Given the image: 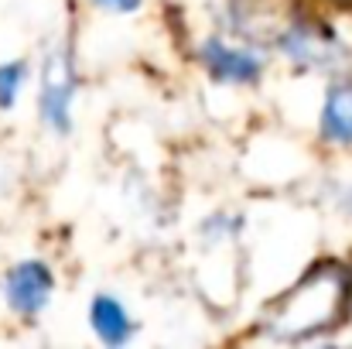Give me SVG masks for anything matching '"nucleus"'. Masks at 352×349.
<instances>
[{"instance_id": "2", "label": "nucleus", "mask_w": 352, "mask_h": 349, "mask_svg": "<svg viewBox=\"0 0 352 349\" xmlns=\"http://www.w3.org/2000/svg\"><path fill=\"white\" fill-rule=\"evenodd\" d=\"M277 48L280 55L301 69V72H322V76H346L352 65L349 45L336 34V28L311 21V17H298L291 21L280 34H277Z\"/></svg>"}, {"instance_id": "1", "label": "nucleus", "mask_w": 352, "mask_h": 349, "mask_svg": "<svg viewBox=\"0 0 352 349\" xmlns=\"http://www.w3.org/2000/svg\"><path fill=\"white\" fill-rule=\"evenodd\" d=\"M352 312V271L346 264H315L260 319V332L280 343H311L339 329Z\"/></svg>"}, {"instance_id": "6", "label": "nucleus", "mask_w": 352, "mask_h": 349, "mask_svg": "<svg viewBox=\"0 0 352 349\" xmlns=\"http://www.w3.org/2000/svg\"><path fill=\"white\" fill-rule=\"evenodd\" d=\"M318 134L325 144H336V147L352 144V76H336V83L325 89Z\"/></svg>"}, {"instance_id": "5", "label": "nucleus", "mask_w": 352, "mask_h": 349, "mask_svg": "<svg viewBox=\"0 0 352 349\" xmlns=\"http://www.w3.org/2000/svg\"><path fill=\"white\" fill-rule=\"evenodd\" d=\"M55 295V274L45 260L38 257H28V260H17L7 274H3V302L14 315L21 319H34L48 308Z\"/></svg>"}, {"instance_id": "9", "label": "nucleus", "mask_w": 352, "mask_h": 349, "mask_svg": "<svg viewBox=\"0 0 352 349\" xmlns=\"http://www.w3.org/2000/svg\"><path fill=\"white\" fill-rule=\"evenodd\" d=\"M100 10H107V14H133L144 0H93Z\"/></svg>"}, {"instance_id": "3", "label": "nucleus", "mask_w": 352, "mask_h": 349, "mask_svg": "<svg viewBox=\"0 0 352 349\" xmlns=\"http://www.w3.org/2000/svg\"><path fill=\"white\" fill-rule=\"evenodd\" d=\"M76 55L69 38L55 41L41 62V89H38V110L52 134L65 137L72 134V100H76Z\"/></svg>"}, {"instance_id": "4", "label": "nucleus", "mask_w": 352, "mask_h": 349, "mask_svg": "<svg viewBox=\"0 0 352 349\" xmlns=\"http://www.w3.org/2000/svg\"><path fill=\"white\" fill-rule=\"evenodd\" d=\"M199 59L206 65V72L219 83H230V86H250L260 79L263 65H267V55L260 52V45H250V41H233L226 34H212L202 41L199 48Z\"/></svg>"}, {"instance_id": "8", "label": "nucleus", "mask_w": 352, "mask_h": 349, "mask_svg": "<svg viewBox=\"0 0 352 349\" xmlns=\"http://www.w3.org/2000/svg\"><path fill=\"white\" fill-rule=\"evenodd\" d=\"M24 83H28V62H21V59L0 62V110H14L17 107Z\"/></svg>"}, {"instance_id": "7", "label": "nucleus", "mask_w": 352, "mask_h": 349, "mask_svg": "<svg viewBox=\"0 0 352 349\" xmlns=\"http://www.w3.org/2000/svg\"><path fill=\"white\" fill-rule=\"evenodd\" d=\"M89 326L96 332V339L103 346H126L137 332V322L133 315L126 312V305L120 302L117 295L110 291H100L93 302H89Z\"/></svg>"}]
</instances>
